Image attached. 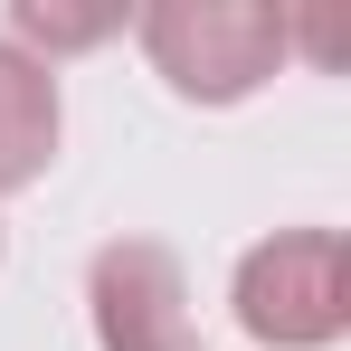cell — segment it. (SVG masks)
<instances>
[{
  "label": "cell",
  "mask_w": 351,
  "mask_h": 351,
  "mask_svg": "<svg viewBox=\"0 0 351 351\" xmlns=\"http://www.w3.org/2000/svg\"><path fill=\"white\" fill-rule=\"evenodd\" d=\"M48 162H58V76L0 38V199L48 180Z\"/></svg>",
  "instance_id": "obj_4"
},
{
  "label": "cell",
  "mask_w": 351,
  "mask_h": 351,
  "mask_svg": "<svg viewBox=\"0 0 351 351\" xmlns=\"http://www.w3.org/2000/svg\"><path fill=\"white\" fill-rule=\"evenodd\" d=\"M152 76L180 105H247L294 48V19L266 0H152L133 19Z\"/></svg>",
  "instance_id": "obj_1"
},
{
  "label": "cell",
  "mask_w": 351,
  "mask_h": 351,
  "mask_svg": "<svg viewBox=\"0 0 351 351\" xmlns=\"http://www.w3.org/2000/svg\"><path fill=\"white\" fill-rule=\"evenodd\" d=\"M237 332L266 351H332L351 332L342 228H276L237 256Z\"/></svg>",
  "instance_id": "obj_2"
},
{
  "label": "cell",
  "mask_w": 351,
  "mask_h": 351,
  "mask_svg": "<svg viewBox=\"0 0 351 351\" xmlns=\"http://www.w3.org/2000/svg\"><path fill=\"white\" fill-rule=\"evenodd\" d=\"M123 29V10H58V0H19L10 10V48L19 58H58V48H95V38H114Z\"/></svg>",
  "instance_id": "obj_5"
},
{
  "label": "cell",
  "mask_w": 351,
  "mask_h": 351,
  "mask_svg": "<svg viewBox=\"0 0 351 351\" xmlns=\"http://www.w3.org/2000/svg\"><path fill=\"white\" fill-rule=\"evenodd\" d=\"M86 313H95V342L105 351H199L180 256L152 247V237L95 247V266H86Z\"/></svg>",
  "instance_id": "obj_3"
}]
</instances>
